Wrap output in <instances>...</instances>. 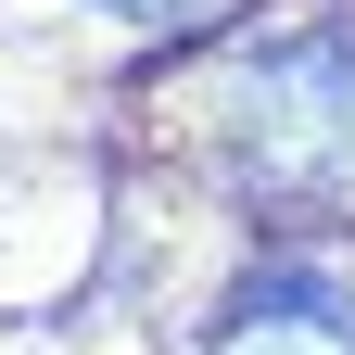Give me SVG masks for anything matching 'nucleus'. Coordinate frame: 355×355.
Masks as SVG:
<instances>
[{
    "label": "nucleus",
    "instance_id": "f257e3e1",
    "mask_svg": "<svg viewBox=\"0 0 355 355\" xmlns=\"http://www.w3.org/2000/svg\"><path fill=\"white\" fill-rule=\"evenodd\" d=\"M355 153V26H279L241 51V165L304 191Z\"/></svg>",
    "mask_w": 355,
    "mask_h": 355
},
{
    "label": "nucleus",
    "instance_id": "f03ea898",
    "mask_svg": "<svg viewBox=\"0 0 355 355\" xmlns=\"http://www.w3.org/2000/svg\"><path fill=\"white\" fill-rule=\"evenodd\" d=\"M216 355H355V292L318 279V266H266V279L229 292Z\"/></svg>",
    "mask_w": 355,
    "mask_h": 355
},
{
    "label": "nucleus",
    "instance_id": "7ed1b4c3",
    "mask_svg": "<svg viewBox=\"0 0 355 355\" xmlns=\"http://www.w3.org/2000/svg\"><path fill=\"white\" fill-rule=\"evenodd\" d=\"M114 13H140V26H165V38H178V26H216V13H241V0H114Z\"/></svg>",
    "mask_w": 355,
    "mask_h": 355
}]
</instances>
